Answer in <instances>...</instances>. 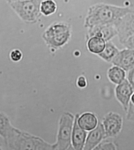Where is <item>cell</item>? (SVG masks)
<instances>
[{
    "instance_id": "14",
    "label": "cell",
    "mask_w": 134,
    "mask_h": 150,
    "mask_svg": "<svg viewBox=\"0 0 134 150\" xmlns=\"http://www.w3.org/2000/svg\"><path fill=\"white\" fill-rule=\"evenodd\" d=\"M108 75L111 81L118 85L125 79L126 73L124 70L115 66L109 70Z\"/></svg>"
},
{
    "instance_id": "11",
    "label": "cell",
    "mask_w": 134,
    "mask_h": 150,
    "mask_svg": "<svg viewBox=\"0 0 134 150\" xmlns=\"http://www.w3.org/2000/svg\"><path fill=\"white\" fill-rule=\"evenodd\" d=\"M86 133L78 125L77 118L75 122L73 135V145L76 150H83Z\"/></svg>"
},
{
    "instance_id": "15",
    "label": "cell",
    "mask_w": 134,
    "mask_h": 150,
    "mask_svg": "<svg viewBox=\"0 0 134 150\" xmlns=\"http://www.w3.org/2000/svg\"><path fill=\"white\" fill-rule=\"evenodd\" d=\"M106 41L103 39L95 37L89 41L88 47L90 50L96 54H100L103 51L106 47Z\"/></svg>"
},
{
    "instance_id": "1",
    "label": "cell",
    "mask_w": 134,
    "mask_h": 150,
    "mask_svg": "<svg viewBox=\"0 0 134 150\" xmlns=\"http://www.w3.org/2000/svg\"><path fill=\"white\" fill-rule=\"evenodd\" d=\"M133 11L134 9L129 7L101 4L95 8L87 21V23L92 26L114 24L127 14Z\"/></svg>"
},
{
    "instance_id": "23",
    "label": "cell",
    "mask_w": 134,
    "mask_h": 150,
    "mask_svg": "<svg viewBox=\"0 0 134 150\" xmlns=\"http://www.w3.org/2000/svg\"><path fill=\"white\" fill-rule=\"evenodd\" d=\"M86 81L85 78L83 77H81L78 79V85L80 87H84L86 86Z\"/></svg>"
},
{
    "instance_id": "12",
    "label": "cell",
    "mask_w": 134,
    "mask_h": 150,
    "mask_svg": "<svg viewBox=\"0 0 134 150\" xmlns=\"http://www.w3.org/2000/svg\"><path fill=\"white\" fill-rule=\"evenodd\" d=\"M78 124L81 127L85 130H91L96 126L97 120L95 116L92 114H85L79 119Z\"/></svg>"
},
{
    "instance_id": "24",
    "label": "cell",
    "mask_w": 134,
    "mask_h": 150,
    "mask_svg": "<svg viewBox=\"0 0 134 150\" xmlns=\"http://www.w3.org/2000/svg\"><path fill=\"white\" fill-rule=\"evenodd\" d=\"M66 150H76L74 148L73 146H71V145H70V146H69V147L68 148V149H66Z\"/></svg>"
},
{
    "instance_id": "8",
    "label": "cell",
    "mask_w": 134,
    "mask_h": 150,
    "mask_svg": "<svg viewBox=\"0 0 134 150\" xmlns=\"http://www.w3.org/2000/svg\"><path fill=\"white\" fill-rule=\"evenodd\" d=\"M133 87L126 79L119 84L116 89V96L126 110L128 102L133 91Z\"/></svg>"
},
{
    "instance_id": "18",
    "label": "cell",
    "mask_w": 134,
    "mask_h": 150,
    "mask_svg": "<svg viewBox=\"0 0 134 150\" xmlns=\"http://www.w3.org/2000/svg\"><path fill=\"white\" fill-rule=\"evenodd\" d=\"M92 150H116V148L113 143L104 142L100 144Z\"/></svg>"
},
{
    "instance_id": "10",
    "label": "cell",
    "mask_w": 134,
    "mask_h": 150,
    "mask_svg": "<svg viewBox=\"0 0 134 150\" xmlns=\"http://www.w3.org/2000/svg\"><path fill=\"white\" fill-rule=\"evenodd\" d=\"M103 127L99 125L97 129L90 133L83 150H92L102 140L104 135Z\"/></svg>"
},
{
    "instance_id": "21",
    "label": "cell",
    "mask_w": 134,
    "mask_h": 150,
    "mask_svg": "<svg viewBox=\"0 0 134 150\" xmlns=\"http://www.w3.org/2000/svg\"><path fill=\"white\" fill-rule=\"evenodd\" d=\"M128 78L129 82L134 90V66L129 70Z\"/></svg>"
},
{
    "instance_id": "5",
    "label": "cell",
    "mask_w": 134,
    "mask_h": 150,
    "mask_svg": "<svg viewBox=\"0 0 134 150\" xmlns=\"http://www.w3.org/2000/svg\"><path fill=\"white\" fill-rule=\"evenodd\" d=\"M46 40L53 45L59 46L63 44L68 40L69 32L68 28L63 25L53 26L47 32Z\"/></svg>"
},
{
    "instance_id": "16",
    "label": "cell",
    "mask_w": 134,
    "mask_h": 150,
    "mask_svg": "<svg viewBox=\"0 0 134 150\" xmlns=\"http://www.w3.org/2000/svg\"><path fill=\"white\" fill-rule=\"evenodd\" d=\"M56 4L52 1H46L42 3L41 11L44 14L48 15L55 12Z\"/></svg>"
},
{
    "instance_id": "2",
    "label": "cell",
    "mask_w": 134,
    "mask_h": 150,
    "mask_svg": "<svg viewBox=\"0 0 134 150\" xmlns=\"http://www.w3.org/2000/svg\"><path fill=\"white\" fill-rule=\"evenodd\" d=\"M11 5L24 20L32 21L40 13V1H11Z\"/></svg>"
},
{
    "instance_id": "26",
    "label": "cell",
    "mask_w": 134,
    "mask_h": 150,
    "mask_svg": "<svg viewBox=\"0 0 134 150\" xmlns=\"http://www.w3.org/2000/svg\"><path fill=\"white\" fill-rule=\"evenodd\" d=\"M0 150H1V148H0Z\"/></svg>"
},
{
    "instance_id": "13",
    "label": "cell",
    "mask_w": 134,
    "mask_h": 150,
    "mask_svg": "<svg viewBox=\"0 0 134 150\" xmlns=\"http://www.w3.org/2000/svg\"><path fill=\"white\" fill-rule=\"evenodd\" d=\"M119 52V50L115 45L112 42L109 41L106 43L103 51L99 54V55L105 60L111 62Z\"/></svg>"
},
{
    "instance_id": "22",
    "label": "cell",
    "mask_w": 134,
    "mask_h": 150,
    "mask_svg": "<svg viewBox=\"0 0 134 150\" xmlns=\"http://www.w3.org/2000/svg\"><path fill=\"white\" fill-rule=\"evenodd\" d=\"M128 118L129 120H134V103L132 102L130 103Z\"/></svg>"
},
{
    "instance_id": "25",
    "label": "cell",
    "mask_w": 134,
    "mask_h": 150,
    "mask_svg": "<svg viewBox=\"0 0 134 150\" xmlns=\"http://www.w3.org/2000/svg\"><path fill=\"white\" fill-rule=\"evenodd\" d=\"M131 100L133 103H134V94L132 96Z\"/></svg>"
},
{
    "instance_id": "19",
    "label": "cell",
    "mask_w": 134,
    "mask_h": 150,
    "mask_svg": "<svg viewBox=\"0 0 134 150\" xmlns=\"http://www.w3.org/2000/svg\"><path fill=\"white\" fill-rule=\"evenodd\" d=\"M10 58L14 62H18L21 59L22 54L18 50H13L11 52L10 54Z\"/></svg>"
},
{
    "instance_id": "6",
    "label": "cell",
    "mask_w": 134,
    "mask_h": 150,
    "mask_svg": "<svg viewBox=\"0 0 134 150\" xmlns=\"http://www.w3.org/2000/svg\"><path fill=\"white\" fill-rule=\"evenodd\" d=\"M111 62L124 71H129L134 66V50L126 48L119 51Z\"/></svg>"
},
{
    "instance_id": "9",
    "label": "cell",
    "mask_w": 134,
    "mask_h": 150,
    "mask_svg": "<svg viewBox=\"0 0 134 150\" xmlns=\"http://www.w3.org/2000/svg\"><path fill=\"white\" fill-rule=\"evenodd\" d=\"M96 37L108 41L118 35V32L114 24L97 26L95 31Z\"/></svg>"
},
{
    "instance_id": "20",
    "label": "cell",
    "mask_w": 134,
    "mask_h": 150,
    "mask_svg": "<svg viewBox=\"0 0 134 150\" xmlns=\"http://www.w3.org/2000/svg\"><path fill=\"white\" fill-rule=\"evenodd\" d=\"M127 49L134 50V35L131 36L122 44Z\"/></svg>"
},
{
    "instance_id": "7",
    "label": "cell",
    "mask_w": 134,
    "mask_h": 150,
    "mask_svg": "<svg viewBox=\"0 0 134 150\" xmlns=\"http://www.w3.org/2000/svg\"><path fill=\"white\" fill-rule=\"evenodd\" d=\"M122 124V118L119 115L113 113L108 115L104 121L107 135L113 137L117 134L121 130Z\"/></svg>"
},
{
    "instance_id": "3",
    "label": "cell",
    "mask_w": 134,
    "mask_h": 150,
    "mask_svg": "<svg viewBox=\"0 0 134 150\" xmlns=\"http://www.w3.org/2000/svg\"><path fill=\"white\" fill-rule=\"evenodd\" d=\"M73 122V117L69 114H65L61 118L56 144L57 150H66L71 145Z\"/></svg>"
},
{
    "instance_id": "17",
    "label": "cell",
    "mask_w": 134,
    "mask_h": 150,
    "mask_svg": "<svg viewBox=\"0 0 134 150\" xmlns=\"http://www.w3.org/2000/svg\"><path fill=\"white\" fill-rule=\"evenodd\" d=\"M10 123L6 116L0 113V134L5 137L10 129Z\"/></svg>"
},
{
    "instance_id": "4",
    "label": "cell",
    "mask_w": 134,
    "mask_h": 150,
    "mask_svg": "<svg viewBox=\"0 0 134 150\" xmlns=\"http://www.w3.org/2000/svg\"><path fill=\"white\" fill-rule=\"evenodd\" d=\"M121 44L134 35V11L127 14L114 23Z\"/></svg>"
}]
</instances>
